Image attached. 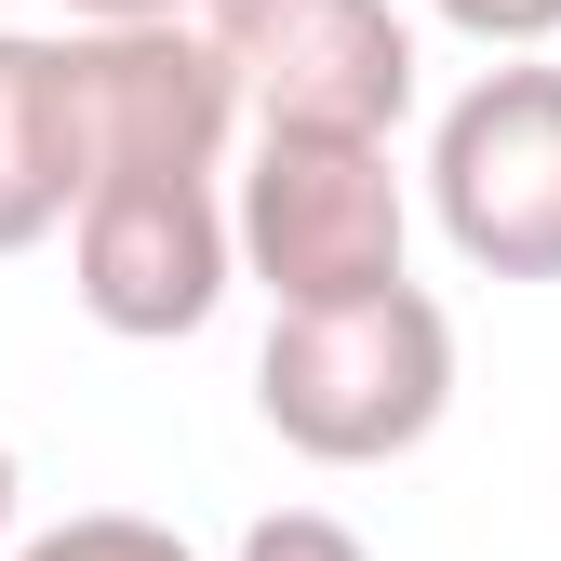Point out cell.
I'll return each mask as SVG.
<instances>
[{
  "instance_id": "8992f818",
  "label": "cell",
  "mask_w": 561,
  "mask_h": 561,
  "mask_svg": "<svg viewBox=\"0 0 561 561\" xmlns=\"http://www.w3.org/2000/svg\"><path fill=\"white\" fill-rule=\"evenodd\" d=\"M215 54L254 121L401 134L414 107V27L388 0H215Z\"/></svg>"
},
{
  "instance_id": "7c38bea8",
  "label": "cell",
  "mask_w": 561,
  "mask_h": 561,
  "mask_svg": "<svg viewBox=\"0 0 561 561\" xmlns=\"http://www.w3.org/2000/svg\"><path fill=\"white\" fill-rule=\"evenodd\" d=\"M0 535H14V455H0Z\"/></svg>"
},
{
  "instance_id": "9c48e42d",
  "label": "cell",
  "mask_w": 561,
  "mask_h": 561,
  "mask_svg": "<svg viewBox=\"0 0 561 561\" xmlns=\"http://www.w3.org/2000/svg\"><path fill=\"white\" fill-rule=\"evenodd\" d=\"M241 561H375V548L347 535L334 508H267V522L241 535Z\"/></svg>"
},
{
  "instance_id": "8fae6325",
  "label": "cell",
  "mask_w": 561,
  "mask_h": 561,
  "mask_svg": "<svg viewBox=\"0 0 561 561\" xmlns=\"http://www.w3.org/2000/svg\"><path fill=\"white\" fill-rule=\"evenodd\" d=\"M67 27H201L215 41V0H54Z\"/></svg>"
},
{
  "instance_id": "30bf717a",
  "label": "cell",
  "mask_w": 561,
  "mask_h": 561,
  "mask_svg": "<svg viewBox=\"0 0 561 561\" xmlns=\"http://www.w3.org/2000/svg\"><path fill=\"white\" fill-rule=\"evenodd\" d=\"M442 27H468L481 54H535V41H561V0H428Z\"/></svg>"
},
{
  "instance_id": "7a4b0ae2",
  "label": "cell",
  "mask_w": 561,
  "mask_h": 561,
  "mask_svg": "<svg viewBox=\"0 0 561 561\" xmlns=\"http://www.w3.org/2000/svg\"><path fill=\"white\" fill-rule=\"evenodd\" d=\"M414 241V201L388 134H334V121H254V161L228 201V254L241 280H267V308H347L388 295Z\"/></svg>"
},
{
  "instance_id": "277c9868",
  "label": "cell",
  "mask_w": 561,
  "mask_h": 561,
  "mask_svg": "<svg viewBox=\"0 0 561 561\" xmlns=\"http://www.w3.org/2000/svg\"><path fill=\"white\" fill-rule=\"evenodd\" d=\"M67 280H81V308L134 347H174L228 308V201L215 174H94L67 201Z\"/></svg>"
},
{
  "instance_id": "3957f363",
  "label": "cell",
  "mask_w": 561,
  "mask_h": 561,
  "mask_svg": "<svg viewBox=\"0 0 561 561\" xmlns=\"http://www.w3.org/2000/svg\"><path fill=\"white\" fill-rule=\"evenodd\" d=\"M428 215L481 280H561V67H481L442 107Z\"/></svg>"
},
{
  "instance_id": "6da1fadb",
  "label": "cell",
  "mask_w": 561,
  "mask_h": 561,
  "mask_svg": "<svg viewBox=\"0 0 561 561\" xmlns=\"http://www.w3.org/2000/svg\"><path fill=\"white\" fill-rule=\"evenodd\" d=\"M254 414L308 468H388L455 414V321L428 280H388V295L347 308H280L254 347Z\"/></svg>"
},
{
  "instance_id": "52a82bcc",
  "label": "cell",
  "mask_w": 561,
  "mask_h": 561,
  "mask_svg": "<svg viewBox=\"0 0 561 561\" xmlns=\"http://www.w3.org/2000/svg\"><path fill=\"white\" fill-rule=\"evenodd\" d=\"M81 201V107H67V41L0 27V254H41Z\"/></svg>"
},
{
  "instance_id": "5b68a950",
  "label": "cell",
  "mask_w": 561,
  "mask_h": 561,
  "mask_svg": "<svg viewBox=\"0 0 561 561\" xmlns=\"http://www.w3.org/2000/svg\"><path fill=\"white\" fill-rule=\"evenodd\" d=\"M67 107H81V187L94 174H215L241 134V81L201 27H54Z\"/></svg>"
},
{
  "instance_id": "ba28073f",
  "label": "cell",
  "mask_w": 561,
  "mask_h": 561,
  "mask_svg": "<svg viewBox=\"0 0 561 561\" xmlns=\"http://www.w3.org/2000/svg\"><path fill=\"white\" fill-rule=\"evenodd\" d=\"M0 561H201L174 522H134V508H81V522H54L27 548H0Z\"/></svg>"
}]
</instances>
